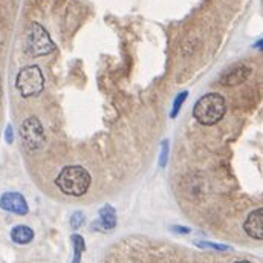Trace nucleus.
Segmentation results:
<instances>
[{
    "mask_svg": "<svg viewBox=\"0 0 263 263\" xmlns=\"http://www.w3.org/2000/svg\"><path fill=\"white\" fill-rule=\"evenodd\" d=\"M90 184H92V176L81 165H67L62 168V172L55 178V185L66 196H84L89 192Z\"/></svg>",
    "mask_w": 263,
    "mask_h": 263,
    "instance_id": "obj_1",
    "label": "nucleus"
},
{
    "mask_svg": "<svg viewBox=\"0 0 263 263\" xmlns=\"http://www.w3.org/2000/svg\"><path fill=\"white\" fill-rule=\"evenodd\" d=\"M227 112V104L222 95L211 92L197 100L193 107V117L202 126L217 124Z\"/></svg>",
    "mask_w": 263,
    "mask_h": 263,
    "instance_id": "obj_2",
    "label": "nucleus"
},
{
    "mask_svg": "<svg viewBox=\"0 0 263 263\" xmlns=\"http://www.w3.org/2000/svg\"><path fill=\"white\" fill-rule=\"evenodd\" d=\"M15 89L23 98L37 97L45 89V77L37 65L22 67L15 77Z\"/></svg>",
    "mask_w": 263,
    "mask_h": 263,
    "instance_id": "obj_3",
    "label": "nucleus"
},
{
    "mask_svg": "<svg viewBox=\"0 0 263 263\" xmlns=\"http://www.w3.org/2000/svg\"><path fill=\"white\" fill-rule=\"evenodd\" d=\"M55 51V43L52 42L49 32L37 22H34L28 31L26 37V52L31 57H43Z\"/></svg>",
    "mask_w": 263,
    "mask_h": 263,
    "instance_id": "obj_4",
    "label": "nucleus"
},
{
    "mask_svg": "<svg viewBox=\"0 0 263 263\" xmlns=\"http://www.w3.org/2000/svg\"><path fill=\"white\" fill-rule=\"evenodd\" d=\"M20 136H22L25 147L29 152L40 150L46 142V135H45L43 124L40 123V120L37 117H29L22 123Z\"/></svg>",
    "mask_w": 263,
    "mask_h": 263,
    "instance_id": "obj_5",
    "label": "nucleus"
},
{
    "mask_svg": "<svg viewBox=\"0 0 263 263\" xmlns=\"http://www.w3.org/2000/svg\"><path fill=\"white\" fill-rule=\"evenodd\" d=\"M0 208L3 211L17 214V216H25L29 213V206L25 196L18 192H6L0 196Z\"/></svg>",
    "mask_w": 263,
    "mask_h": 263,
    "instance_id": "obj_6",
    "label": "nucleus"
},
{
    "mask_svg": "<svg viewBox=\"0 0 263 263\" xmlns=\"http://www.w3.org/2000/svg\"><path fill=\"white\" fill-rule=\"evenodd\" d=\"M251 73V69L247 65H234L231 67H228L220 77H219V83L222 86H228V87H233V86H239L242 83H245L248 80Z\"/></svg>",
    "mask_w": 263,
    "mask_h": 263,
    "instance_id": "obj_7",
    "label": "nucleus"
},
{
    "mask_svg": "<svg viewBox=\"0 0 263 263\" xmlns=\"http://www.w3.org/2000/svg\"><path fill=\"white\" fill-rule=\"evenodd\" d=\"M100 217L98 220H95L90 228L95 231H112L115 227H117V211L112 205H104L103 208H100Z\"/></svg>",
    "mask_w": 263,
    "mask_h": 263,
    "instance_id": "obj_8",
    "label": "nucleus"
},
{
    "mask_svg": "<svg viewBox=\"0 0 263 263\" xmlns=\"http://www.w3.org/2000/svg\"><path fill=\"white\" fill-rule=\"evenodd\" d=\"M243 230L251 239L263 240V208H257L248 214Z\"/></svg>",
    "mask_w": 263,
    "mask_h": 263,
    "instance_id": "obj_9",
    "label": "nucleus"
},
{
    "mask_svg": "<svg viewBox=\"0 0 263 263\" xmlns=\"http://www.w3.org/2000/svg\"><path fill=\"white\" fill-rule=\"evenodd\" d=\"M34 230L28 225H15L11 230V240L17 245H28L34 240Z\"/></svg>",
    "mask_w": 263,
    "mask_h": 263,
    "instance_id": "obj_10",
    "label": "nucleus"
},
{
    "mask_svg": "<svg viewBox=\"0 0 263 263\" xmlns=\"http://www.w3.org/2000/svg\"><path fill=\"white\" fill-rule=\"evenodd\" d=\"M70 242H72V248H73V257L70 263H81V256L86 250V243L83 236L80 234H72L70 236Z\"/></svg>",
    "mask_w": 263,
    "mask_h": 263,
    "instance_id": "obj_11",
    "label": "nucleus"
},
{
    "mask_svg": "<svg viewBox=\"0 0 263 263\" xmlns=\"http://www.w3.org/2000/svg\"><path fill=\"white\" fill-rule=\"evenodd\" d=\"M187 97H189V92H181V93L175 98V101H173V109H172V112H170V118H172V120H175V118L179 115V110H181L182 104L185 103Z\"/></svg>",
    "mask_w": 263,
    "mask_h": 263,
    "instance_id": "obj_12",
    "label": "nucleus"
},
{
    "mask_svg": "<svg viewBox=\"0 0 263 263\" xmlns=\"http://www.w3.org/2000/svg\"><path fill=\"white\" fill-rule=\"evenodd\" d=\"M195 245L199 247V248H208V250H214V251H228V250H231V247H228V245L214 243V242H205V240H196Z\"/></svg>",
    "mask_w": 263,
    "mask_h": 263,
    "instance_id": "obj_13",
    "label": "nucleus"
},
{
    "mask_svg": "<svg viewBox=\"0 0 263 263\" xmlns=\"http://www.w3.org/2000/svg\"><path fill=\"white\" fill-rule=\"evenodd\" d=\"M84 220H86V216H84L83 211H75V213H72L70 220H69V222H70V228H72V230L81 228L83 223H84Z\"/></svg>",
    "mask_w": 263,
    "mask_h": 263,
    "instance_id": "obj_14",
    "label": "nucleus"
},
{
    "mask_svg": "<svg viewBox=\"0 0 263 263\" xmlns=\"http://www.w3.org/2000/svg\"><path fill=\"white\" fill-rule=\"evenodd\" d=\"M168 153H170V145H168V141L164 139L161 142V156H159V167L164 168L168 162Z\"/></svg>",
    "mask_w": 263,
    "mask_h": 263,
    "instance_id": "obj_15",
    "label": "nucleus"
},
{
    "mask_svg": "<svg viewBox=\"0 0 263 263\" xmlns=\"http://www.w3.org/2000/svg\"><path fill=\"white\" fill-rule=\"evenodd\" d=\"M5 141L8 144H12L14 142V130H12V126L8 124L6 126V130H5Z\"/></svg>",
    "mask_w": 263,
    "mask_h": 263,
    "instance_id": "obj_16",
    "label": "nucleus"
},
{
    "mask_svg": "<svg viewBox=\"0 0 263 263\" xmlns=\"http://www.w3.org/2000/svg\"><path fill=\"white\" fill-rule=\"evenodd\" d=\"M172 231H175V233H179V234H189V233H190V228H189V227H179V225H173V227H172Z\"/></svg>",
    "mask_w": 263,
    "mask_h": 263,
    "instance_id": "obj_17",
    "label": "nucleus"
},
{
    "mask_svg": "<svg viewBox=\"0 0 263 263\" xmlns=\"http://www.w3.org/2000/svg\"><path fill=\"white\" fill-rule=\"evenodd\" d=\"M254 46H256L257 49H260V51H263V40H260V42H257V43H256Z\"/></svg>",
    "mask_w": 263,
    "mask_h": 263,
    "instance_id": "obj_18",
    "label": "nucleus"
},
{
    "mask_svg": "<svg viewBox=\"0 0 263 263\" xmlns=\"http://www.w3.org/2000/svg\"><path fill=\"white\" fill-rule=\"evenodd\" d=\"M234 263H251V262H248V260H239V262H234Z\"/></svg>",
    "mask_w": 263,
    "mask_h": 263,
    "instance_id": "obj_19",
    "label": "nucleus"
}]
</instances>
